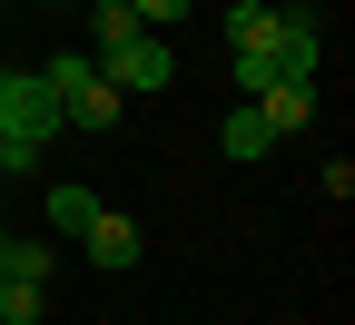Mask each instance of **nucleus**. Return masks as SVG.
I'll return each instance as SVG.
<instances>
[{
    "label": "nucleus",
    "mask_w": 355,
    "mask_h": 325,
    "mask_svg": "<svg viewBox=\"0 0 355 325\" xmlns=\"http://www.w3.org/2000/svg\"><path fill=\"white\" fill-rule=\"evenodd\" d=\"M119 10L139 20V30H178V20H188V0H119Z\"/></svg>",
    "instance_id": "obj_12"
},
{
    "label": "nucleus",
    "mask_w": 355,
    "mask_h": 325,
    "mask_svg": "<svg viewBox=\"0 0 355 325\" xmlns=\"http://www.w3.org/2000/svg\"><path fill=\"white\" fill-rule=\"evenodd\" d=\"M316 50H326V20L316 10H277V79H316Z\"/></svg>",
    "instance_id": "obj_7"
},
{
    "label": "nucleus",
    "mask_w": 355,
    "mask_h": 325,
    "mask_svg": "<svg viewBox=\"0 0 355 325\" xmlns=\"http://www.w3.org/2000/svg\"><path fill=\"white\" fill-rule=\"evenodd\" d=\"M247 109L266 118V138H296L306 118H316V79H257V89H247Z\"/></svg>",
    "instance_id": "obj_5"
},
{
    "label": "nucleus",
    "mask_w": 355,
    "mask_h": 325,
    "mask_svg": "<svg viewBox=\"0 0 355 325\" xmlns=\"http://www.w3.org/2000/svg\"><path fill=\"white\" fill-rule=\"evenodd\" d=\"M79 247H89V266H109V276L148 256V237H139V217H119V207H99V217H89V227H79Z\"/></svg>",
    "instance_id": "obj_6"
},
{
    "label": "nucleus",
    "mask_w": 355,
    "mask_h": 325,
    "mask_svg": "<svg viewBox=\"0 0 355 325\" xmlns=\"http://www.w3.org/2000/svg\"><path fill=\"white\" fill-rule=\"evenodd\" d=\"M109 89L119 99H139V89H178V50H168V30H128L119 50H99Z\"/></svg>",
    "instance_id": "obj_3"
},
{
    "label": "nucleus",
    "mask_w": 355,
    "mask_h": 325,
    "mask_svg": "<svg viewBox=\"0 0 355 325\" xmlns=\"http://www.w3.org/2000/svg\"><path fill=\"white\" fill-rule=\"evenodd\" d=\"M40 296H50V286H20V276H0V325H40Z\"/></svg>",
    "instance_id": "obj_10"
},
{
    "label": "nucleus",
    "mask_w": 355,
    "mask_h": 325,
    "mask_svg": "<svg viewBox=\"0 0 355 325\" xmlns=\"http://www.w3.org/2000/svg\"><path fill=\"white\" fill-rule=\"evenodd\" d=\"M0 177H10V138H0Z\"/></svg>",
    "instance_id": "obj_14"
},
{
    "label": "nucleus",
    "mask_w": 355,
    "mask_h": 325,
    "mask_svg": "<svg viewBox=\"0 0 355 325\" xmlns=\"http://www.w3.org/2000/svg\"><path fill=\"white\" fill-rule=\"evenodd\" d=\"M227 60H237L247 89L277 79V10H266V0H237V10H227Z\"/></svg>",
    "instance_id": "obj_4"
},
{
    "label": "nucleus",
    "mask_w": 355,
    "mask_h": 325,
    "mask_svg": "<svg viewBox=\"0 0 355 325\" xmlns=\"http://www.w3.org/2000/svg\"><path fill=\"white\" fill-rule=\"evenodd\" d=\"M89 30H99V50H119V39H128V30H139V20H128V10H119V0H89Z\"/></svg>",
    "instance_id": "obj_13"
},
{
    "label": "nucleus",
    "mask_w": 355,
    "mask_h": 325,
    "mask_svg": "<svg viewBox=\"0 0 355 325\" xmlns=\"http://www.w3.org/2000/svg\"><path fill=\"white\" fill-rule=\"evenodd\" d=\"M0 247H10V227H0Z\"/></svg>",
    "instance_id": "obj_16"
},
{
    "label": "nucleus",
    "mask_w": 355,
    "mask_h": 325,
    "mask_svg": "<svg viewBox=\"0 0 355 325\" xmlns=\"http://www.w3.org/2000/svg\"><path fill=\"white\" fill-rule=\"evenodd\" d=\"M217 148H227V158H266L277 138H266V118H257V109H227V128H217Z\"/></svg>",
    "instance_id": "obj_9"
},
{
    "label": "nucleus",
    "mask_w": 355,
    "mask_h": 325,
    "mask_svg": "<svg viewBox=\"0 0 355 325\" xmlns=\"http://www.w3.org/2000/svg\"><path fill=\"white\" fill-rule=\"evenodd\" d=\"M40 79H50V99H60V128H119V89H109V69L89 60V50H60V60H40Z\"/></svg>",
    "instance_id": "obj_2"
},
{
    "label": "nucleus",
    "mask_w": 355,
    "mask_h": 325,
    "mask_svg": "<svg viewBox=\"0 0 355 325\" xmlns=\"http://www.w3.org/2000/svg\"><path fill=\"white\" fill-rule=\"evenodd\" d=\"M60 10H89V0H60Z\"/></svg>",
    "instance_id": "obj_15"
},
{
    "label": "nucleus",
    "mask_w": 355,
    "mask_h": 325,
    "mask_svg": "<svg viewBox=\"0 0 355 325\" xmlns=\"http://www.w3.org/2000/svg\"><path fill=\"white\" fill-rule=\"evenodd\" d=\"M0 138H10V168H40V148L60 138V99L40 69H0Z\"/></svg>",
    "instance_id": "obj_1"
},
{
    "label": "nucleus",
    "mask_w": 355,
    "mask_h": 325,
    "mask_svg": "<svg viewBox=\"0 0 355 325\" xmlns=\"http://www.w3.org/2000/svg\"><path fill=\"white\" fill-rule=\"evenodd\" d=\"M89 217H99V197H89V188H50V227H69V237H79Z\"/></svg>",
    "instance_id": "obj_11"
},
{
    "label": "nucleus",
    "mask_w": 355,
    "mask_h": 325,
    "mask_svg": "<svg viewBox=\"0 0 355 325\" xmlns=\"http://www.w3.org/2000/svg\"><path fill=\"white\" fill-rule=\"evenodd\" d=\"M0 276H20V286H50V276H60V247H50V237H10V247H0Z\"/></svg>",
    "instance_id": "obj_8"
}]
</instances>
